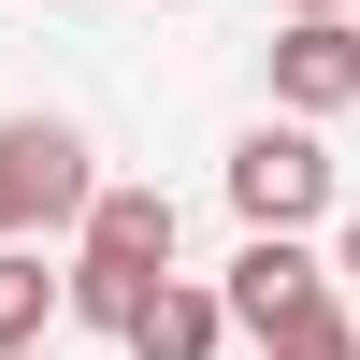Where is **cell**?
I'll use <instances>...</instances> for the list:
<instances>
[{
    "label": "cell",
    "mask_w": 360,
    "mask_h": 360,
    "mask_svg": "<svg viewBox=\"0 0 360 360\" xmlns=\"http://www.w3.org/2000/svg\"><path fill=\"white\" fill-rule=\"evenodd\" d=\"M44 317H72V288L44 274V245H0V360H44Z\"/></svg>",
    "instance_id": "7"
},
{
    "label": "cell",
    "mask_w": 360,
    "mask_h": 360,
    "mask_svg": "<svg viewBox=\"0 0 360 360\" xmlns=\"http://www.w3.org/2000/svg\"><path fill=\"white\" fill-rule=\"evenodd\" d=\"M159 274H173V188H101L86 231H72V259H58L72 317L86 332H130V317L159 303Z\"/></svg>",
    "instance_id": "1"
},
{
    "label": "cell",
    "mask_w": 360,
    "mask_h": 360,
    "mask_svg": "<svg viewBox=\"0 0 360 360\" xmlns=\"http://www.w3.org/2000/svg\"><path fill=\"white\" fill-rule=\"evenodd\" d=\"M115 346H130V360H217V346H231V303H217L202 274H159V303H144Z\"/></svg>",
    "instance_id": "6"
},
{
    "label": "cell",
    "mask_w": 360,
    "mask_h": 360,
    "mask_svg": "<svg viewBox=\"0 0 360 360\" xmlns=\"http://www.w3.org/2000/svg\"><path fill=\"white\" fill-rule=\"evenodd\" d=\"M15 144H29V231H86V202H101L86 130H72V115H15Z\"/></svg>",
    "instance_id": "5"
},
{
    "label": "cell",
    "mask_w": 360,
    "mask_h": 360,
    "mask_svg": "<svg viewBox=\"0 0 360 360\" xmlns=\"http://www.w3.org/2000/svg\"><path fill=\"white\" fill-rule=\"evenodd\" d=\"M288 15H346V0H288Z\"/></svg>",
    "instance_id": "11"
},
{
    "label": "cell",
    "mask_w": 360,
    "mask_h": 360,
    "mask_svg": "<svg viewBox=\"0 0 360 360\" xmlns=\"http://www.w3.org/2000/svg\"><path fill=\"white\" fill-rule=\"evenodd\" d=\"M231 217L245 231H317L332 217V144H317L303 115H259V130L231 144Z\"/></svg>",
    "instance_id": "2"
},
{
    "label": "cell",
    "mask_w": 360,
    "mask_h": 360,
    "mask_svg": "<svg viewBox=\"0 0 360 360\" xmlns=\"http://www.w3.org/2000/svg\"><path fill=\"white\" fill-rule=\"evenodd\" d=\"M259 360H360V317H346V303H317V317H288Z\"/></svg>",
    "instance_id": "8"
},
{
    "label": "cell",
    "mask_w": 360,
    "mask_h": 360,
    "mask_svg": "<svg viewBox=\"0 0 360 360\" xmlns=\"http://www.w3.org/2000/svg\"><path fill=\"white\" fill-rule=\"evenodd\" d=\"M0 245H29V144H15V115H0Z\"/></svg>",
    "instance_id": "9"
},
{
    "label": "cell",
    "mask_w": 360,
    "mask_h": 360,
    "mask_svg": "<svg viewBox=\"0 0 360 360\" xmlns=\"http://www.w3.org/2000/svg\"><path fill=\"white\" fill-rule=\"evenodd\" d=\"M360 101V15H288L274 29V115H346Z\"/></svg>",
    "instance_id": "4"
},
{
    "label": "cell",
    "mask_w": 360,
    "mask_h": 360,
    "mask_svg": "<svg viewBox=\"0 0 360 360\" xmlns=\"http://www.w3.org/2000/svg\"><path fill=\"white\" fill-rule=\"evenodd\" d=\"M332 288H346V317H360V217L332 231Z\"/></svg>",
    "instance_id": "10"
},
{
    "label": "cell",
    "mask_w": 360,
    "mask_h": 360,
    "mask_svg": "<svg viewBox=\"0 0 360 360\" xmlns=\"http://www.w3.org/2000/svg\"><path fill=\"white\" fill-rule=\"evenodd\" d=\"M217 303H231V332H259V346H274L288 317H317V303H346V288H332V259H317L303 231H245V259L217 274Z\"/></svg>",
    "instance_id": "3"
}]
</instances>
